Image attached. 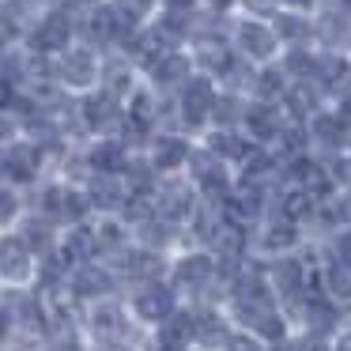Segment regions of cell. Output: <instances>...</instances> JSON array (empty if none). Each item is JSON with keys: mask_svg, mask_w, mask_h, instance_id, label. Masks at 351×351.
I'll use <instances>...</instances> for the list:
<instances>
[{"mask_svg": "<svg viewBox=\"0 0 351 351\" xmlns=\"http://www.w3.org/2000/svg\"><path fill=\"white\" fill-rule=\"evenodd\" d=\"M268 280H272V291L283 298V302H295L298 313H302L306 298H310V276H306L302 261L280 257L272 268H268Z\"/></svg>", "mask_w": 351, "mask_h": 351, "instance_id": "cell-1", "label": "cell"}, {"mask_svg": "<svg viewBox=\"0 0 351 351\" xmlns=\"http://www.w3.org/2000/svg\"><path fill=\"white\" fill-rule=\"evenodd\" d=\"M132 310H136L144 321L162 325V321H170V317L178 313V306H174V287H170V283H162V280L140 283L136 295H132Z\"/></svg>", "mask_w": 351, "mask_h": 351, "instance_id": "cell-2", "label": "cell"}, {"mask_svg": "<svg viewBox=\"0 0 351 351\" xmlns=\"http://www.w3.org/2000/svg\"><path fill=\"white\" fill-rule=\"evenodd\" d=\"M215 280H219V265H215V257H208V253H189V257H182L174 265V287H185V291H193V295L208 291Z\"/></svg>", "mask_w": 351, "mask_h": 351, "instance_id": "cell-3", "label": "cell"}, {"mask_svg": "<svg viewBox=\"0 0 351 351\" xmlns=\"http://www.w3.org/2000/svg\"><path fill=\"white\" fill-rule=\"evenodd\" d=\"M189 162H193V174H197V182H200V189H204V197L212 200V204H227L234 189H230L227 174H223L219 159H215L212 152H193Z\"/></svg>", "mask_w": 351, "mask_h": 351, "instance_id": "cell-4", "label": "cell"}, {"mask_svg": "<svg viewBox=\"0 0 351 351\" xmlns=\"http://www.w3.org/2000/svg\"><path fill=\"white\" fill-rule=\"evenodd\" d=\"M114 265H117V272H129L140 283H152L167 272V265H162V257L155 250H121L114 257Z\"/></svg>", "mask_w": 351, "mask_h": 351, "instance_id": "cell-5", "label": "cell"}, {"mask_svg": "<svg viewBox=\"0 0 351 351\" xmlns=\"http://www.w3.org/2000/svg\"><path fill=\"white\" fill-rule=\"evenodd\" d=\"M110 287H114V276H110L106 268H99V265H80V268H72L69 291H72L76 298H102V295H110Z\"/></svg>", "mask_w": 351, "mask_h": 351, "instance_id": "cell-6", "label": "cell"}, {"mask_svg": "<svg viewBox=\"0 0 351 351\" xmlns=\"http://www.w3.org/2000/svg\"><path fill=\"white\" fill-rule=\"evenodd\" d=\"M72 38V27L69 19L61 16V12H53V16H46L38 23V31L31 34V46L38 49V53H57V49H64Z\"/></svg>", "mask_w": 351, "mask_h": 351, "instance_id": "cell-7", "label": "cell"}, {"mask_svg": "<svg viewBox=\"0 0 351 351\" xmlns=\"http://www.w3.org/2000/svg\"><path fill=\"white\" fill-rule=\"evenodd\" d=\"M230 336L234 332L215 310H193V340H200V348H227Z\"/></svg>", "mask_w": 351, "mask_h": 351, "instance_id": "cell-8", "label": "cell"}, {"mask_svg": "<svg viewBox=\"0 0 351 351\" xmlns=\"http://www.w3.org/2000/svg\"><path fill=\"white\" fill-rule=\"evenodd\" d=\"M31 257L34 253L27 250L23 238H4V245H0V272H4V280H27L31 276Z\"/></svg>", "mask_w": 351, "mask_h": 351, "instance_id": "cell-9", "label": "cell"}, {"mask_svg": "<svg viewBox=\"0 0 351 351\" xmlns=\"http://www.w3.org/2000/svg\"><path fill=\"white\" fill-rule=\"evenodd\" d=\"M38 162H42V152L31 144H19V147H8L4 152V174L12 182H31L38 174Z\"/></svg>", "mask_w": 351, "mask_h": 351, "instance_id": "cell-10", "label": "cell"}, {"mask_svg": "<svg viewBox=\"0 0 351 351\" xmlns=\"http://www.w3.org/2000/svg\"><path fill=\"white\" fill-rule=\"evenodd\" d=\"M193 212V189L185 182H170V185H162V193H159V215L167 223H178V219H185V215Z\"/></svg>", "mask_w": 351, "mask_h": 351, "instance_id": "cell-11", "label": "cell"}, {"mask_svg": "<svg viewBox=\"0 0 351 351\" xmlns=\"http://www.w3.org/2000/svg\"><path fill=\"white\" fill-rule=\"evenodd\" d=\"M84 121L99 132H110V129H117L125 117H121V110H117L114 95H95V99L84 102Z\"/></svg>", "mask_w": 351, "mask_h": 351, "instance_id": "cell-12", "label": "cell"}, {"mask_svg": "<svg viewBox=\"0 0 351 351\" xmlns=\"http://www.w3.org/2000/svg\"><path fill=\"white\" fill-rule=\"evenodd\" d=\"M61 253H64V261H69L72 268L91 265V257L99 253V238H95V230H87V227H72L69 238L61 242Z\"/></svg>", "mask_w": 351, "mask_h": 351, "instance_id": "cell-13", "label": "cell"}, {"mask_svg": "<svg viewBox=\"0 0 351 351\" xmlns=\"http://www.w3.org/2000/svg\"><path fill=\"white\" fill-rule=\"evenodd\" d=\"M215 106V95L204 80H193L189 87L182 91V114H185V125H200L208 117V110Z\"/></svg>", "mask_w": 351, "mask_h": 351, "instance_id": "cell-14", "label": "cell"}, {"mask_svg": "<svg viewBox=\"0 0 351 351\" xmlns=\"http://www.w3.org/2000/svg\"><path fill=\"white\" fill-rule=\"evenodd\" d=\"M91 328L99 332V340H125L129 336V321H125L121 306L117 302H102L91 313Z\"/></svg>", "mask_w": 351, "mask_h": 351, "instance_id": "cell-15", "label": "cell"}, {"mask_svg": "<svg viewBox=\"0 0 351 351\" xmlns=\"http://www.w3.org/2000/svg\"><path fill=\"white\" fill-rule=\"evenodd\" d=\"M302 317H306V325H310V332L328 336L336 328V321H340V310H336L332 302H325L321 295H310L302 306Z\"/></svg>", "mask_w": 351, "mask_h": 351, "instance_id": "cell-16", "label": "cell"}, {"mask_svg": "<svg viewBox=\"0 0 351 351\" xmlns=\"http://www.w3.org/2000/svg\"><path fill=\"white\" fill-rule=\"evenodd\" d=\"M313 76H317L332 95H348L351 91V64L340 61V57H321L317 69H313Z\"/></svg>", "mask_w": 351, "mask_h": 351, "instance_id": "cell-17", "label": "cell"}, {"mask_svg": "<svg viewBox=\"0 0 351 351\" xmlns=\"http://www.w3.org/2000/svg\"><path fill=\"white\" fill-rule=\"evenodd\" d=\"M197 57H200V64L212 69V72H227L230 64H234L230 46L219 38V34H204V38H197Z\"/></svg>", "mask_w": 351, "mask_h": 351, "instance_id": "cell-18", "label": "cell"}, {"mask_svg": "<svg viewBox=\"0 0 351 351\" xmlns=\"http://www.w3.org/2000/svg\"><path fill=\"white\" fill-rule=\"evenodd\" d=\"M87 197H91V204L95 208H125L129 200H125V189H121V182H117L114 174H99L91 182V189H87Z\"/></svg>", "mask_w": 351, "mask_h": 351, "instance_id": "cell-19", "label": "cell"}, {"mask_svg": "<svg viewBox=\"0 0 351 351\" xmlns=\"http://www.w3.org/2000/svg\"><path fill=\"white\" fill-rule=\"evenodd\" d=\"M95 31L102 34V38H129L132 31V16L121 8V4H114V8H99V16H95Z\"/></svg>", "mask_w": 351, "mask_h": 351, "instance_id": "cell-20", "label": "cell"}, {"mask_svg": "<svg viewBox=\"0 0 351 351\" xmlns=\"http://www.w3.org/2000/svg\"><path fill=\"white\" fill-rule=\"evenodd\" d=\"M19 238H23L27 250L38 253V257H49V253H57V245H53V223H49V219H31V223H23Z\"/></svg>", "mask_w": 351, "mask_h": 351, "instance_id": "cell-21", "label": "cell"}, {"mask_svg": "<svg viewBox=\"0 0 351 351\" xmlns=\"http://www.w3.org/2000/svg\"><path fill=\"white\" fill-rule=\"evenodd\" d=\"M238 34H242V46L250 49L253 57H272L276 34L268 31V27H261V23H242V27H238Z\"/></svg>", "mask_w": 351, "mask_h": 351, "instance_id": "cell-22", "label": "cell"}, {"mask_svg": "<svg viewBox=\"0 0 351 351\" xmlns=\"http://www.w3.org/2000/svg\"><path fill=\"white\" fill-rule=\"evenodd\" d=\"M185 72H189V61H185L182 53H162L159 61L152 64V76L159 87H170V84H178V80H185Z\"/></svg>", "mask_w": 351, "mask_h": 351, "instance_id": "cell-23", "label": "cell"}, {"mask_svg": "<svg viewBox=\"0 0 351 351\" xmlns=\"http://www.w3.org/2000/svg\"><path fill=\"white\" fill-rule=\"evenodd\" d=\"M242 242H245V230H242V223H234V219H223V227L215 230V238H212V250H219L223 257H242Z\"/></svg>", "mask_w": 351, "mask_h": 351, "instance_id": "cell-24", "label": "cell"}, {"mask_svg": "<svg viewBox=\"0 0 351 351\" xmlns=\"http://www.w3.org/2000/svg\"><path fill=\"white\" fill-rule=\"evenodd\" d=\"M61 76L69 80V84H76V87H87L95 80V61H91V53H69L61 61Z\"/></svg>", "mask_w": 351, "mask_h": 351, "instance_id": "cell-25", "label": "cell"}, {"mask_svg": "<svg viewBox=\"0 0 351 351\" xmlns=\"http://www.w3.org/2000/svg\"><path fill=\"white\" fill-rule=\"evenodd\" d=\"M321 280H325V291L332 298H340V302H348V298H351V265L328 261L325 272H321Z\"/></svg>", "mask_w": 351, "mask_h": 351, "instance_id": "cell-26", "label": "cell"}, {"mask_svg": "<svg viewBox=\"0 0 351 351\" xmlns=\"http://www.w3.org/2000/svg\"><path fill=\"white\" fill-rule=\"evenodd\" d=\"M185 340H193V313L178 310L170 321H162L159 343H170V348H185Z\"/></svg>", "mask_w": 351, "mask_h": 351, "instance_id": "cell-27", "label": "cell"}, {"mask_svg": "<svg viewBox=\"0 0 351 351\" xmlns=\"http://www.w3.org/2000/svg\"><path fill=\"white\" fill-rule=\"evenodd\" d=\"M189 155L193 152H189L185 140H159V147H155V170H174V167H182Z\"/></svg>", "mask_w": 351, "mask_h": 351, "instance_id": "cell-28", "label": "cell"}, {"mask_svg": "<svg viewBox=\"0 0 351 351\" xmlns=\"http://www.w3.org/2000/svg\"><path fill=\"white\" fill-rule=\"evenodd\" d=\"M208 152H212L215 159H238V162H245L250 147H245L242 140L234 136V132H215V136L208 140Z\"/></svg>", "mask_w": 351, "mask_h": 351, "instance_id": "cell-29", "label": "cell"}, {"mask_svg": "<svg viewBox=\"0 0 351 351\" xmlns=\"http://www.w3.org/2000/svg\"><path fill=\"white\" fill-rule=\"evenodd\" d=\"M287 110H291V117L313 114V110H317V87L313 84H295L287 91Z\"/></svg>", "mask_w": 351, "mask_h": 351, "instance_id": "cell-30", "label": "cell"}, {"mask_svg": "<svg viewBox=\"0 0 351 351\" xmlns=\"http://www.w3.org/2000/svg\"><path fill=\"white\" fill-rule=\"evenodd\" d=\"M91 167L99 170V174H117V170H125V152L121 144H99L91 152Z\"/></svg>", "mask_w": 351, "mask_h": 351, "instance_id": "cell-31", "label": "cell"}, {"mask_svg": "<svg viewBox=\"0 0 351 351\" xmlns=\"http://www.w3.org/2000/svg\"><path fill=\"white\" fill-rule=\"evenodd\" d=\"M280 212H283V223H295V219H302V215L313 212V197L302 189H287L280 200Z\"/></svg>", "mask_w": 351, "mask_h": 351, "instance_id": "cell-32", "label": "cell"}, {"mask_svg": "<svg viewBox=\"0 0 351 351\" xmlns=\"http://www.w3.org/2000/svg\"><path fill=\"white\" fill-rule=\"evenodd\" d=\"M140 230V242H144V250H155L159 253V245H167L170 238H174V223H167L159 215V219H152V223H144V227H136Z\"/></svg>", "mask_w": 351, "mask_h": 351, "instance_id": "cell-33", "label": "cell"}, {"mask_svg": "<svg viewBox=\"0 0 351 351\" xmlns=\"http://www.w3.org/2000/svg\"><path fill=\"white\" fill-rule=\"evenodd\" d=\"M295 242H298V234H295V223H283V219H276L272 227L265 230V238H261V245H265V250H272V253H280V250H291Z\"/></svg>", "mask_w": 351, "mask_h": 351, "instance_id": "cell-34", "label": "cell"}, {"mask_svg": "<svg viewBox=\"0 0 351 351\" xmlns=\"http://www.w3.org/2000/svg\"><path fill=\"white\" fill-rule=\"evenodd\" d=\"M245 117H250V129L257 132L261 140H268V136H276V132H283L280 117H276V114H272V110H268V106H253V110H250V114H245Z\"/></svg>", "mask_w": 351, "mask_h": 351, "instance_id": "cell-35", "label": "cell"}, {"mask_svg": "<svg viewBox=\"0 0 351 351\" xmlns=\"http://www.w3.org/2000/svg\"><path fill=\"white\" fill-rule=\"evenodd\" d=\"M317 34H321V42H328V46H340V42L351 38L348 19H343V16H325V19L317 23Z\"/></svg>", "mask_w": 351, "mask_h": 351, "instance_id": "cell-36", "label": "cell"}, {"mask_svg": "<svg viewBox=\"0 0 351 351\" xmlns=\"http://www.w3.org/2000/svg\"><path fill=\"white\" fill-rule=\"evenodd\" d=\"M313 132H317L321 140H325V144H340L343 140V121L340 117H317V125H313Z\"/></svg>", "mask_w": 351, "mask_h": 351, "instance_id": "cell-37", "label": "cell"}, {"mask_svg": "<svg viewBox=\"0 0 351 351\" xmlns=\"http://www.w3.org/2000/svg\"><path fill=\"white\" fill-rule=\"evenodd\" d=\"M280 91H283V76H280V72H276V69L261 72V80H257V95H261V99H265V102H272Z\"/></svg>", "mask_w": 351, "mask_h": 351, "instance_id": "cell-38", "label": "cell"}, {"mask_svg": "<svg viewBox=\"0 0 351 351\" xmlns=\"http://www.w3.org/2000/svg\"><path fill=\"white\" fill-rule=\"evenodd\" d=\"M276 31H280L283 38H306L310 27H306L298 16H276Z\"/></svg>", "mask_w": 351, "mask_h": 351, "instance_id": "cell-39", "label": "cell"}, {"mask_svg": "<svg viewBox=\"0 0 351 351\" xmlns=\"http://www.w3.org/2000/svg\"><path fill=\"white\" fill-rule=\"evenodd\" d=\"M155 38L162 42V46H178V42H182V23H174V19H159V23H155Z\"/></svg>", "mask_w": 351, "mask_h": 351, "instance_id": "cell-40", "label": "cell"}, {"mask_svg": "<svg viewBox=\"0 0 351 351\" xmlns=\"http://www.w3.org/2000/svg\"><path fill=\"white\" fill-rule=\"evenodd\" d=\"M129 87V69L125 64H110L106 69V95H121Z\"/></svg>", "mask_w": 351, "mask_h": 351, "instance_id": "cell-41", "label": "cell"}, {"mask_svg": "<svg viewBox=\"0 0 351 351\" xmlns=\"http://www.w3.org/2000/svg\"><path fill=\"white\" fill-rule=\"evenodd\" d=\"M129 178H132V189H136V193H147V189H152V167H144V162H132V167H129Z\"/></svg>", "mask_w": 351, "mask_h": 351, "instance_id": "cell-42", "label": "cell"}, {"mask_svg": "<svg viewBox=\"0 0 351 351\" xmlns=\"http://www.w3.org/2000/svg\"><path fill=\"white\" fill-rule=\"evenodd\" d=\"M223 351H261V340H257V336H250V332H234Z\"/></svg>", "mask_w": 351, "mask_h": 351, "instance_id": "cell-43", "label": "cell"}, {"mask_svg": "<svg viewBox=\"0 0 351 351\" xmlns=\"http://www.w3.org/2000/svg\"><path fill=\"white\" fill-rule=\"evenodd\" d=\"M287 69L298 72V76H313L317 61H313V57H306V53H291V57H287Z\"/></svg>", "mask_w": 351, "mask_h": 351, "instance_id": "cell-44", "label": "cell"}, {"mask_svg": "<svg viewBox=\"0 0 351 351\" xmlns=\"http://www.w3.org/2000/svg\"><path fill=\"white\" fill-rule=\"evenodd\" d=\"M298 351H332L325 343V336H317V332H306L302 340H298Z\"/></svg>", "mask_w": 351, "mask_h": 351, "instance_id": "cell-45", "label": "cell"}, {"mask_svg": "<svg viewBox=\"0 0 351 351\" xmlns=\"http://www.w3.org/2000/svg\"><path fill=\"white\" fill-rule=\"evenodd\" d=\"M121 8L129 12L132 19H136V16H144V12L152 8V0H121Z\"/></svg>", "mask_w": 351, "mask_h": 351, "instance_id": "cell-46", "label": "cell"}, {"mask_svg": "<svg viewBox=\"0 0 351 351\" xmlns=\"http://www.w3.org/2000/svg\"><path fill=\"white\" fill-rule=\"evenodd\" d=\"M0 208H4V219H12V215H16V197H12V189H4V197H0Z\"/></svg>", "mask_w": 351, "mask_h": 351, "instance_id": "cell-47", "label": "cell"}, {"mask_svg": "<svg viewBox=\"0 0 351 351\" xmlns=\"http://www.w3.org/2000/svg\"><path fill=\"white\" fill-rule=\"evenodd\" d=\"M95 351H132V348H125L121 340H99V343H95Z\"/></svg>", "mask_w": 351, "mask_h": 351, "instance_id": "cell-48", "label": "cell"}, {"mask_svg": "<svg viewBox=\"0 0 351 351\" xmlns=\"http://www.w3.org/2000/svg\"><path fill=\"white\" fill-rule=\"evenodd\" d=\"M215 110H219V117H223V121H230V117L238 114V102H234V99H230V102H219Z\"/></svg>", "mask_w": 351, "mask_h": 351, "instance_id": "cell-49", "label": "cell"}, {"mask_svg": "<svg viewBox=\"0 0 351 351\" xmlns=\"http://www.w3.org/2000/svg\"><path fill=\"white\" fill-rule=\"evenodd\" d=\"M336 178H340V182H351V162H348V159L336 162Z\"/></svg>", "mask_w": 351, "mask_h": 351, "instance_id": "cell-50", "label": "cell"}, {"mask_svg": "<svg viewBox=\"0 0 351 351\" xmlns=\"http://www.w3.org/2000/svg\"><path fill=\"white\" fill-rule=\"evenodd\" d=\"M332 351H351V332H343L340 340L332 343Z\"/></svg>", "mask_w": 351, "mask_h": 351, "instance_id": "cell-51", "label": "cell"}, {"mask_svg": "<svg viewBox=\"0 0 351 351\" xmlns=\"http://www.w3.org/2000/svg\"><path fill=\"white\" fill-rule=\"evenodd\" d=\"M268 351H298V343H291V340H280V343H272Z\"/></svg>", "mask_w": 351, "mask_h": 351, "instance_id": "cell-52", "label": "cell"}, {"mask_svg": "<svg viewBox=\"0 0 351 351\" xmlns=\"http://www.w3.org/2000/svg\"><path fill=\"white\" fill-rule=\"evenodd\" d=\"M245 4H250L253 12H268V8H272V4H268V0H245Z\"/></svg>", "mask_w": 351, "mask_h": 351, "instance_id": "cell-53", "label": "cell"}, {"mask_svg": "<svg viewBox=\"0 0 351 351\" xmlns=\"http://www.w3.org/2000/svg\"><path fill=\"white\" fill-rule=\"evenodd\" d=\"M340 121H343V125H351V99L343 102V114H340Z\"/></svg>", "mask_w": 351, "mask_h": 351, "instance_id": "cell-54", "label": "cell"}, {"mask_svg": "<svg viewBox=\"0 0 351 351\" xmlns=\"http://www.w3.org/2000/svg\"><path fill=\"white\" fill-rule=\"evenodd\" d=\"M291 4H295V8H306V4H313V0H291Z\"/></svg>", "mask_w": 351, "mask_h": 351, "instance_id": "cell-55", "label": "cell"}, {"mask_svg": "<svg viewBox=\"0 0 351 351\" xmlns=\"http://www.w3.org/2000/svg\"><path fill=\"white\" fill-rule=\"evenodd\" d=\"M155 351H182V348H170V343H159Z\"/></svg>", "mask_w": 351, "mask_h": 351, "instance_id": "cell-56", "label": "cell"}, {"mask_svg": "<svg viewBox=\"0 0 351 351\" xmlns=\"http://www.w3.org/2000/svg\"><path fill=\"white\" fill-rule=\"evenodd\" d=\"M212 4H219V8H223V4H230V0H212Z\"/></svg>", "mask_w": 351, "mask_h": 351, "instance_id": "cell-57", "label": "cell"}, {"mask_svg": "<svg viewBox=\"0 0 351 351\" xmlns=\"http://www.w3.org/2000/svg\"><path fill=\"white\" fill-rule=\"evenodd\" d=\"M343 8H348V12H351V0H343Z\"/></svg>", "mask_w": 351, "mask_h": 351, "instance_id": "cell-58", "label": "cell"}, {"mask_svg": "<svg viewBox=\"0 0 351 351\" xmlns=\"http://www.w3.org/2000/svg\"><path fill=\"white\" fill-rule=\"evenodd\" d=\"M80 4H87V0H80Z\"/></svg>", "mask_w": 351, "mask_h": 351, "instance_id": "cell-59", "label": "cell"}]
</instances>
